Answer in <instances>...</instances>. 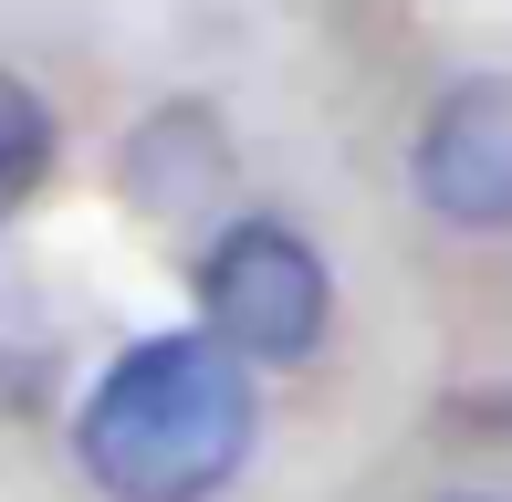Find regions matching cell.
<instances>
[{"instance_id":"5","label":"cell","mask_w":512,"mask_h":502,"mask_svg":"<svg viewBox=\"0 0 512 502\" xmlns=\"http://www.w3.org/2000/svg\"><path fill=\"white\" fill-rule=\"evenodd\" d=\"M53 147H63V136H53V105H42L21 74H0V220L53 178Z\"/></svg>"},{"instance_id":"6","label":"cell","mask_w":512,"mask_h":502,"mask_svg":"<svg viewBox=\"0 0 512 502\" xmlns=\"http://www.w3.org/2000/svg\"><path fill=\"white\" fill-rule=\"evenodd\" d=\"M450 502H481V492H450Z\"/></svg>"},{"instance_id":"1","label":"cell","mask_w":512,"mask_h":502,"mask_svg":"<svg viewBox=\"0 0 512 502\" xmlns=\"http://www.w3.org/2000/svg\"><path fill=\"white\" fill-rule=\"evenodd\" d=\"M262 440L251 367L220 335H147L95 377L74 419V461L105 502H209Z\"/></svg>"},{"instance_id":"3","label":"cell","mask_w":512,"mask_h":502,"mask_svg":"<svg viewBox=\"0 0 512 502\" xmlns=\"http://www.w3.org/2000/svg\"><path fill=\"white\" fill-rule=\"evenodd\" d=\"M418 210L450 231H502L512 220V74H460L450 95L418 116L408 147Z\"/></svg>"},{"instance_id":"4","label":"cell","mask_w":512,"mask_h":502,"mask_svg":"<svg viewBox=\"0 0 512 502\" xmlns=\"http://www.w3.org/2000/svg\"><path fill=\"white\" fill-rule=\"evenodd\" d=\"M230 126L209 116L199 95L157 105V116L126 126V147H115V189H126L136 220H157V231H189V220H209L230 199Z\"/></svg>"},{"instance_id":"2","label":"cell","mask_w":512,"mask_h":502,"mask_svg":"<svg viewBox=\"0 0 512 502\" xmlns=\"http://www.w3.org/2000/svg\"><path fill=\"white\" fill-rule=\"evenodd\" d=\"M335 325V272L293 220H230L199 251V335H220L241 367H304Z\"/></svg>"}]
</instances>
